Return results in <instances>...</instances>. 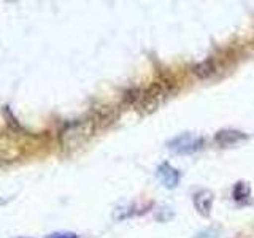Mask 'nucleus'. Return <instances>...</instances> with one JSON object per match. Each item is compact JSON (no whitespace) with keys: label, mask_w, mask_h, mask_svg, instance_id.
<instances>
[{"label":"nucleus","mask_w":254,"mask_h":238,"mask_svg":"<svg viewBox=\"0 0 254 238\" xmlns=\"http://www.w3.org/2000/svg\"><path fill=\"white\" fill-rule=\"evenodd\" d=\"M173 92V83L169 79H159L145 89H132L126 100L135 107L140 115H151L169 99Z\"/></svg>","instance_id":"f257e3e1"},{"label":"nucleus","mask_w":254,"mask_h":238,"mask_svg":"<svg viewBox=\"0 0 254 238\" xmlns=\"http://www.w3.org/2000/svg\"><path fill=\"white\" fill-rule=\"evenodd\" d=\"M99 119L95 115L70 121L59 132V145L64 153H71L89 141L97 130Z\"/></svg>","instance_id":"f03ea898"},{"label":"nucleus","mask_w":254,"mask_h":238,"mask_svg":"<svg viewBox=\"0 0 254 238\" xmlns=\"http://www.w3.org/2000/svg\"><path fill=\"white\" fill-rule=\"evenodd\" d=\"M205 145V140L200 135L190 133V132H185L181 135H177L175 138H172L167 146H169L170 151L177 154H192L200 151Z\"/></svg>","instance_id":"7ed1b4c3"},{"label":"nucleus","mask_w":254,"mask_h":238,"mask_svg":"<svg viewBox=\"0 0 254 238\" xmlns=\"http://www.w3.org/2000/svg\"><path fill=\"white\" fill-rule=\"evenodd\" d=\"M156 175H157V179L161 181V184L165 189H175L180 184L181 173L178 169H175V167L169 162H162L159 165Z\"/></svg>","instance_id":"20e7f679"},{"label":"nucleus","mask_w":254,"mask_h":238,"mask_svg":"<svg viewBox=\"0 0 254 238\" xmlns=\"http://www.w3.org/2000/svg\"><path fill=\"white\" fill-rule=\"evenodd\" d=\"M213 202H214V195L211 190L208 189H202V190H197L192 197V203L195 206L197 213L200 214L203 218H208L211 208H213Z\"/></svg>","instance_id":"39448f33"},{"label":"nucleus","mask_w":254,"mask_h":238,"mask_svg":"<svg viewBox=\"0 0 254 238\" xmlns=\"http://www.w3.org/2000/svg\"><path fill=\"white\" fill-rule=\"evenodd\" d=\"M245 138H246V135L242 130H235V129H222L214 135V141L222 148H229L232 145H237V143H240Z\"/></svg>","instance_id":"423d86ee"},{"label":"nucleus","mask_w":254,"mask_h":238,"mask_svg":"<svg viewBox=\"0 0 254 238\" xmlns=\"http://www.w3.org/2000/svg\"><path fill=\"white\" fill-rule=\"evenodd\" d=\"M192 71L200 79H205V78H210L211 75L216 73V67H214L213 60L208 59V60H203L200 63H197V65L192 68Z\"/></svg>","instance_id":"0eeeda50"},{"label":"nucleus","mask_w":254,"mask_h":238,"mask_svg":"<svg viewBox=\"0 0 254 238\" xmlns=\"http://www.w3.org/2000/svg\"><path fill=\"white\" fill-rule=\"evenodd\" d=\"M251 195V186L245 181H238L232 189V197L237 202H246Z\"/></svg>","instance_id":"6e6552de"},{"label":"nucleus","mask_w":254,"mask_h":238,"mask_svg":"<svg viewBox=\"0 0 254 238\" xmlns=\"http://www.w3.org/2000/svg\"><path fill=\"white\" fill-rule=\"evenodd\" d=\"M194 238H219V230L216 227L205 229L202 232H198Z\"/></svg>","instance_id":"1a4fd4ad"},{"label":"nucleus","mask_w":254,"mask_h":238,"mask_svg":"<svg viewBox=\"0 0 254 238\" xmlns=\"http://www.w3.org/2000/svg\"><path fill=\"white\" fill-rule=\"evenodd\" d=\"M46 238H78V235L73 232H54L50 234Z\"/></svg>","instance_id":"9d476101"},{"label":"nucleus","mask_w":254,"mask_h":238,"mask_svg":"<svg viewBox=\"0 0 254 238\" xmlns=\"http://www.w3.org/2000/svg\"><path fill=\"white\" fill-rule=\"evenodd\" d=\"M16 238H29V237H16Z\"/></svg>","instance_id":"9b49d317"}]
</instances>
